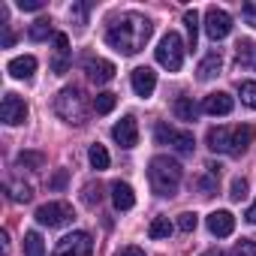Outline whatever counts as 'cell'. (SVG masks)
<instances>
[{"instance_id": "6da1fadb", "label": "cell", "mask_w": 256, "mask_h": 256, "mask_svg": "<svg viewBox=\"0 0 256 256\" xmlns=\"http://www.w3.org/2000/svg\"><path fill=\"white\" fill-rule=\"evenodd\" d=\"M151 34H154V24H151L145 16L126 12V16H120V18L106 30V42H108L114 52H120V54H136V52L145 48V42L151 40Z\"/></svg>"}, {"instance_id": "7a4b0ae2", "label": "cell", "mask_w": 256, "mask_h": 256, "mask_svg": "<svg viewBox=\"0 0 256 256\" xmlns=\"http://www.w3.org/2000/svg\"><path fill=\"white\" fill-rule=\"evenodd\" d=\"M148 178H151V187H154L157 196H175L178 184H181V166L172 157H154L151 169H148Z\"/></svg>"}, {"instance_id": "3957f363", "label": "cell", "mask_w": 256, "mask_h": 256, "mask_svg": "<svg viewBox=\"0 0 256 256\" xmlns=\"http://www.w3.org/2000/svg\"><path fill=\"white\" fill-rule=\"evenodd\" d=\"M54 112L66 120V124H82L88 108H84V96L78 88H64L58 96H54Z\"/></svg>"}, {"instance_id": "277c9868", "label": "cell", "mask_w": 256, "mask_h": 256, "mask_svg": "<svg viewBox=\"0 0 256 256\" xmlns=\"http://www.w3.org/2000/svg\"><path fill=\"white\" fill-rule=\"evenodd\" d=\"M157 64H160L163 70H169V72H178V70L184 66V42H181L178 34L169 30V34L160 40V46H157Z\"/></svg>"}, {"instance_id": "5b68a950", "label": "cell", "mask_w": 256, "mask_h": 256, "mask_svg": "<svg viewBox=\"0 0 256 256\" xmlns=\"http://www.w3.org/2000/svg\"><path fill=\"white\" fill-rule=\"evenodd\" d=\"M72 217H76V214H72V205H70V202H46V205L36 208V220H40L42 226H48V229L66 226Z\"/></svg>"}, {"instance_id": "8992f818", "label": "cell", "mask_w": 256, "mask_h": 256, "mask_svg": "<svg viewBox=\"0 0 256 256\" xmlns=\"http://www.w3.org/2000/svg\"><path fill=\"white\" fill-rule=\"evenodd\" d=\"M154 139H157V145H172V148L181 151V154H190L193 145H196L193 133H187V130H172L169 124H157Z\"/></svg>"}, {"instance_id": "52a82bcc", "label": "cell", "mask_w": 256, "mask_h": 256, "mask_svg": "<svg viewBox=\"0 0 256 256\" xmlns=\"http://www.w3.org/2000/svg\"><path fill=\"white\" fill-rule=\"evenodd\" d=\"M90 250H94L90 235L88 232H72V235H66V238L58 241V247H54L52 256H90Z\"/></svg>"}, {"instance_id": "ba28073f", "label": "cell", "mask_w": 256, "mask_h": 256, "mask_svg": "<svg viewBox=\"0 0 256 256\" xmlns=\"http://www.w3.org/2000/svg\"><path fill=\"white\" fill-rule=\"evenodd\" d=\"M0 118H4V124H10V126L24 124L28 120V102L22 96H16V94H6L4 102H0Z\"/></svg>"}, {"instance_id": "9c48e42d", "label": "cell", "mask_w": 256, "mask_h": 256, "mask_svg": "<svg viewBox=\"0 0 256 256\" xmlns=\"http://www.w3.org/2000/svg\"><path fill=\"white\" fill-rule=\"evenodd\" d=\"M112 136H114V142L120 145V148H136L139 145V124H136V118H120L114 126H112Z\"/></svg>"}, {"instance_id": "30bf717a", "label": "cell", "mask_w": 256, "mask_h": 256, "mask_svg": "<svg viewBox=\"0 0 256 256\" xmlns=\"http://www.w3.org/2000/svg\"><path fill=\"white\" fill-rule=\"evenodd\" d=\"M205 30H208L211 40H223V36H229V30H232V18H229V12L211 6V10L205 12Z\"/></svg>"}, {"instance_id": "8fae6325", "label": "cell", "mask_w": 256, "mask_h": 256, "mask_svg": "<svg viewBox=\"0 0 256 256\" xmlns=\"http://www.w3.org/2000/svg\"><path fill=\"white\" fill-rule=\"evenodd\" d=\"M232 136H235V130H229V126H211L208 136H205V142H208V148H211V151L235 154V148H232Z\"/></svg>"}, {"instance_id": "7c38bea8", "label": "cell", "mask_w": 256, "mask_h": 256, "mask_svg": "<svg viewBox=\"0 0 256 256\" xmlns=\"http://www.w3.org/2000/svg\"><path fill=\"white\" fill-rule=\"evenodd\" d=\"M154 88H157V76H154L151 66H139V70H133V90H136L139 96H151Z\"/></svg>"}, {"instance_id": "4fadbf2b", "label": "cell", "mask_w": 256, "mask_h": 256, "mask_svg": "<svg viewBox=\"0 0 256 256\" xmlns=\"http://www.w3.org/2000/svg\"><path fill=\"white\" fill-rule=\"evenodd\" d=\"M232 229H235V217H232L229 211H214V214H208V232H211V235L226 238V235H232Z\"/></svg>"}, {"instance_id": "5bb4252c", "label": "cell", "mask_w": 256, "mask_h": 256, "mask_svg": "<svg viewBox=\"0 0 256 256\" xmlns=\"http://www.w3.org/2000/svg\"><path fill=\"white\" fill-rule=\"evenodd\" d=\"M112 202H114L118 211H130V208L136 205V193H133V187H130V184H124V181H114V184H112Z\"/></svg>"}, {"instance_id": "9a60e30c", "label": "cell", "mask_w": 256, "mask_h": 256, "mask_svg": "<svg viewBox=\"0 0 256 256\" xmlns=\"http://www.w3.org/2000/svg\"><path fill=\"white\" fill-rule=\"evenodd\" d=\"M84 70H88V76H90L96 84H106V82H112V78H114V64L100 60V58H90V60L84 64Z\"/></svg>"}, {"instance_id": "2e32d148", "label": "cell", "mask_w": 256, "mask_h": 256, "mask_svg": "<svg viewBox=\"0 0 256 256\" xmlns=\"http://www.w3.org/2000/svg\"><path fill=\"white\" fill-rule=\"evenodd\" d=\"M232 96L229 94H223V90H217V94H208L205 96V102H202V108L208 112V114H229L232 112Z\"/></svg>"}, {"instance_id": "e0dca14e", "label": "cell", "mask_w": 256, "mask_h": 256, "mask_svg": "<svg viewBox=\"0 0 256 256\" xmlns=\"http://www.w3.org/2000/svg\"><path fill=\"white\" fill-rule=\"evenodd\" d=\"M220 66H223V54H220V52H208V54L202 58L199 70H196L199 82H211V78H214V76L220 72Z\"/></svg>"}, {"instance_id": "ac0fdd59", "label": "cell", "mask_w": 256, "mask_h": 256, "mask_svg": "<svg viewBox=\"0 0 256 256\" xmlns=\"http://www.w3.org/2000/svg\"><path fill=\"white\" fill-rule=\"evenodd\" d=\"M6 70H10L12 78H34V72H36V58H34V54L16 58V60H10Z\"/></svg>"}, {"instance_id": "d6986e66", "label": "cell", "mask_w": 256, "mask_h": 256, "mask_svg": "<svg viewBox=\"0 0 256 256\" xmlns=\"http://www.w3.org/2000/svg\"><path fill=\"white\" fill-rule=\"evenodd\" d=\"M253 139H256V126H250V124L235 126V136H232V148H235V154H232V157L244 154V151L253 145Z\"/></svg>"}, {"instance_id": "ffe728a7", "label": "cell", "mask_w": 256, "mask_h": 256, "mask_svg": "<svg viewBox=\"0 0 256 256\" xmlns=\"http://www.w3.org/2000/svg\"><path fill=\"white\" fill-rule=\"evenodd\" d=\"M54 46H58V58H54L52 70L60 76V72H66V66H70V40H66V34H54Z\"/></svg>"}, {"instance_id": "44dd1931", "label": "cell", "mask_w": 256, "mask_h": 256, "mask_svg": "<svg viewBox=\"0 0 256 256\" xmlns=\"http://www.w3.org/2000/svg\"><path fill=\"white\" fill-rule=\"evenodd\" d=\"M235 58H238V66L256 70V42H250V40H241V42L235 46Z\"/></svg>"}, {"instance_id": "7402d4cb", "label": "cell", "mask_w": 256, "mask_h": 256, "mask_svg": "<svg viewBox=\"0 0 256 256\" xmlns=\"http://www.w3.org/2000/svg\"><path fill=\"white\" fill-rule=\"evenodd\" d=\"M172 108H175V118L178 120H196V114H199V106L190 96H178Z\"/></svg>"}, {"instance_id": "603a6c76", "label": "cell", "mask_w": 256, "mask_h": 256, "mask_svg": "<svg viewBox=\"0 0 256 256\" xmlns=\"http://www.w3.org/2000/svg\"><path fill=\"white\" fill-rule=\"evenodd\" d=\"M24 256H46V241H42L40 232L24 235Z\"/></svg>"}, {"instance_id": "cb8c5ba5", "label": "cell", "mask_w": 256, "mask_h": 256, "mask_svg": "<svg viewBox=\"0 0 256 256\" xmlns=\"http://www.w3.org/2000/svg\"><path fill=\"white\" fill-rule=\"evenodd\" d=\"M184 24H187V42H190V48H196V40H199V12L187 10L184 12Z\"/></svg>"}, {"instance_id": "d4e9b609", "label": "cell", "mask_w": 256, "mask_h": 256, "mask_svg": "<svg viewBox=\"0 0 256 256\" xmlns=\"http://www.w3.org/2000/svg\"><path fill=\"white\" fill-rule=\"evenodd\" d=\"M6 193H10L12 202H30V199H34L30 184H18V181H10V184H6Z\"/></svg>"}, {"instance_id": "484cf974", "label": "cell", "mask_w": 256, "mask_h": 256, "mask_svg": "<svg viewBox=\"0 0 256 256\" xmlns=\"http://www.w3.org/2000/svg\"><path fill=\"white\" fill-rule=\"evenodd\" d=\"M88 160H90V166H94L96 172L108 169V151H106L102 145H90V154H88Z\"/></svg>"}, {"instance_id": "4316f807", "label": "cell", "mask_w": 256, "mask_h": 256, "mask_svg": "<svg viewBox=\"0 0 256 256\" xmlns=\"http://www.w3.org/2000/svg\"><path fill=\"white\" fill-rule=\"evenodd\" d=\"M48 34H52V22H48V18H40V22H34V24H30V30H28V36H30L34 42H42V40H48Z\"/></svg>"}, {"instance_id": "83f0119b", "label": "cell", "mask_w": 256, "mask_h": 256, "mask_svg": "<svg viewBox=\"0 0 256 256\" xmlns=\"http://www.w3.org/2000/svg\"><path fill=\"white\" fill-rule=\"evenodd\" d=\"M172 229H175V226L169 223V217H157V220L148 226V235H151V238H169Z\"/></svg>"}, {"instance_id": "f1b7e54d", "label": "cell", "mask_w": 256, "mask_h": 256, "mask_svg": "<svg viewBox=\"0 0 256 256\" xmlns=\"http://www.w3.org/2000/svg\"><path fill=\"white\" fill-rule=\"evenodd\" d=\"M238 96L247 108H256V82H241L238 84Z\"/></svg>"}, {"instance_id": "f546056e", "label": "cell", "mask_w": 256, "mask_h": 256, "mask_svg": "<svg viewBox=\"0 0 256 256\" xmlns=\"http://www.w3.org/2000/svg\"><path fill=\"white\" fill-rule=\"evenodd\" d=\"M114 102H118V96L114 94H96V100H94V108H96V114H108L112 108H114Z\"/></svg>"}, {"instance_id": "4dcf8cb0", "label": "cell", "mask_w": 256, "mask_h": 256, "mask_svg": "<svg viewBox=\"0 0 256 256\" xmlns=\"http://www.w3.org/2000/svg\"><path fill=\"white\" fill-rule=\"evenodd\" d=\"M100 199H102V187H100V184H88V187L82 190V202H84V205L94 208V205H100Z\"/></svg>"}, {"instance_id": "1f68e13d", "label": "cell", "mask_w": 256, "mask_h": 256, "mask_svg": "<svg viewBox=\"0 0 256 256\" xmlns=\"http://www.w3.org/2000/svg\"><path fill=\"white\" fill-rule=\"evenodd\" d=\"M18 163H22V166H30V169H42L46 157H42L40 151H24V154H18Z\"/></svg>"}, {"instance_id": "d6a6232c", "label": "cell", "mask_w": 256, "mask_h": 256, "mask_svg": "<svg viewBox=\"0 0 256 256\" xmlns=\"http://www.w3.org/2000/svg\"><path fill=\"white\" fill-rule=\"evenodd\" d=\"M196 226H199V217H196L193 211H184V214L178 217V229H181V232H193Z\"/></svg>"}, {"instance_id": "836d02e7", "label": "cell", "mask_w": 256, "mask_h": 256, "mask_svg": "<svg viewBox=\"0 0 256 256\" xmlns=\"http://www.w3.org/2000/svg\"><path fill=\"white\" fill-rule=\"evenodd\" d=\"M70 18H72L76 24H84V22H88V4H72V6H70Z\"/></svg>"}, {"instance_id": "e575fe53", "label": "cell", "mask_w": 256, "mask_h": 256, "mask_svg": "<svg viewBox=\"0 0 256 256\" xmlns=\"http://www.w3.org/2000/svg\"><path fill=\"white\" fill-rule=\"evenodd\" d=\"M247 187H250V184H247L244 178H235V181H232V190H229V196H232L235 202H241V199L247 196Z\"/></svg>"}, {"instance_id": "d590c367", "label": "cell", "mask_w": 256, "mask_h": 256, "mask_svg": "<svg viewBox=\"0 0 256 256\" xmlns=\"http://www.w3.org/2000/svg\"><path fill=\"white\" fill-rule=\"evenodd\" d=\"M235 256H256V241L241 238V241L235 244Z\"/></svg>"}, {"instance_id": "8d00e7d4", "label": "cell", "mask_w": 256, "mask_h": 256, "mask_svg": "<svg viewBox=\"0 0 256 256\" xmlns=\"http://www.w3.org/2000/svg\"><path fill=\"white\" fill-rule=\"evenodd\" d=\"M241 16H244V22H247L250 28H256V4H244V6H241Z\"/></svg>"}, {"instance_id": "74e56055", "label": "cell", "mask_w": 256, "mask_h": 256, "mask_svg": "<svg viewBox=\"0 0 256 256\" xmlns=\"http://www.w3.org/2000/svg\"><path fill=\"white\" fill-rule=\"evenodd\" d=\"M18 10H24V12H40V10H42V0H18Z\"/></svg>"}, {"instance_id": "f35d334b", "label": "cell", "mask_w": 256, "mask_h": 256, "mask_svg": "<svg viewBox=\"0 0 256 256\" xmlns=\"http://www.w3.org/2000/svg\"><path fill=\"white\" fill-rule=\"evenodd\" d=\"M114 256H145V253H142L139 247H120V250H118Z\"/></svg>"}, {"instance_id": "ab89813d", "label": "cell", "mask_w": 256, "mask_h": 256, "mask_svg": "<svg viewBox=\"0 0 256 256\" xmlns=\"http://www.w3.org/2000/svg\"><path fill=\"white\" fill-rule=\"evenodd\" d=\"M0 253H4V256L10 253V232H6V229L0 232Z\"/></svg>"}, {"instance_id": "60d3db41", "label": "cell", "mask_w": 256, "mask_h": 256, "mask_svg": "<svg viewBox=\"0 0 256 256\" xmlns=\"http://www.w3.org/2000/svg\"><path fill=\"white\" fill-rule=\"evenodd\" d=\"M64 184H66V172H64V169H60V172H58V175H54V178H52V187H54V190H60V187H64Z\"/></svg>"}, {"instance_id": "b9f144b4", "label": "cell", "mask_w": 256, "mask_h": 256, "mask_svg": "<svg viewBox=\"0 0 256 256\" xmlns=\"http://www.w3.org/2000/svg\"><path fill=\"white\" fill-rule=\"evenodd\" d=\"M244 217H247V220H250V223H256V202H253V205H250V208H247V214H244Z\"/></svg>"}, {"instance_id": "7bdbcfd3", "label": "cell", "mask_w": 256, "mask_h": 256, "mask_svg": "<svg viewBox=\"0 0 256 256\" xmlns=\"http://www.w3.org/2000/svg\"><path fill=\"white\" fill-rule=\"evenodd\" d=\"M12 42H16V36H12V30H6V34H4V46H6V48H10V46H12Z\"/></svg>"}, {"instance_id": "ee69618b", "label": "cell", "mask_w": 256, "mask_h": 256, "mask_svg": "<svg viewBox=\"0 0 256 256\" xmlns=\"http://www.w3.org/2000/svg\"><path fill=\"white\" fill-rule=\"evenodd\" d=\"M202 256H226V253H223V250H220V247H211V250H205V253H202Z\"/></svg>"}]
</instances>
